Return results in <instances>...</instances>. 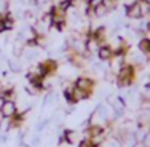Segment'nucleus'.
I'll return each mask as SVG.
<instances>
[{
  "instance_id": "f257e3e1",
  "label": "nucleus",
  "mask_w": 150,
  "mask_h": 147,
  "mask_svg": "<svg viewBox=\"0 0 150 147\" xmlns=\"http://www.w3.org/2000/svg\"><path fill=\"white\" fill-rule=\"evenodd\" d=\"M115 78H117V85H118L120 88H129L136 80V67L133 64L126 62L118 70V74L115 75Z\"/></svg>"
},
{
  "instance_id": "f03ea898",
  "label": "nucleus",
  "mask_w": 150,
  "mask_h": 147,
  "mask_svg": "<svg viewBox=\"0 0 150 147\" xmlns=\"http://www.w3.org/2000/svg\"><path fill=\"white\" fill-rule=\"evenodd\" d=\"M107 101H109L107 104H110V107H112L113 112H115V117H121L125 114V109H126V101H125L121 96H110Z\"/></svg>"
},
{
  "instance_id": "7ed1b4c3",
  "label": "nucleus",
  "mask_w": 150,
  "mask_h": 147,
  "mask_svg": "<svg viewBox=\"0 0 150 147\" xmlns=\"http://www.w3.org/2000/svg\"><path fill=\"white\" fill-rule=\"evenodd\" d=\"M2 101V99H0ZM18 114V106L15 101H2L0 102V115L6 118H13Z\"/></svg>"
},
{
  "instance_id": "20e7f679",
  "label": "nucleus",
  "mask_w": 150,
  "mask_h": 147,
  "mask_svg": "<svg viewBox=\"0 0 150 147\" xmlns=\"http://www.w3.org/2000/svg\"><path fill=\"white\" fill-rule=\"evenodd\" d=\"M74 85H75L77 88L85 89V91H88V93H91V94H93L94 87H96V82L93 80L91 77H78L77 80L74 82Z\"/></svg>"
},
{
  "instance_id": "39448f33",
  "label": "nucleus",
  "mask_w": 150,
  "mask_h": 147,
  "mask_svg": "<svg viewBox=\"0 0 150 147\" xmlns=\"http://www.w3.org/2000/svg\"><path fill=\"white\" fill-rule=\"evenodd\" d=\"M98 59L99 61H104V62H109L110 59L113 58V50H112V46H110L109 43H102L101 45V48H99V51H98Z\"/></svg>"
},
{
  "instance_id": "423d86ee",
  "label": "nucleus",
  "mask_w": 150,
  "mask_h": 147,
  "mask_svg": "<svg viewBox=\"0 0 150 147\" xmlns=\"http://www.w3.org/2000/svg\"><path fill=\"white\" fill-rule=\"evenodd\" d=\"M125 15H126V18H129V19H134V21H139V19H142L141 8H139V2L133 3V5H128V6H125Z\"/></svg>"
},
{
  "instance_id": "0eeeda50",
  "label": "nucleus",
  "mask_w": 150,
  "mask_h": 147,
  "mask_svg": "<svg viewBox=\"0 0 150 147\" xmlns=\"http://www.w3.org/2000/svg\"><path fill=\"white\" fill-rule=\"evenodd\" d=\"M40 64H42V67H43V72H45L46 77H51L59 67L54 59H46V61H43V62H40Z\"/></svg>"
},
{
  "instance_id": "6e6552de",
  "label": "nucleus",
  "mask_w": 150,
  "mask_h": 147,
  "mask_svg": "<svg viewBox=\"0 0 150 147\" xmlns=\"http://www.w3.org/2000/svg\"><path fill=\"white\" fill-rule=\"evenodd\" d=\"M137 50L141 53H144V55H147L150 56V38L145 35V37H142V38H139V42H137Z\"/></svg>"
},
{
  "instance_id": "1a4fd4ad",
  "label": "nucleus",
  "mask_w": 150,
  "mask_h": 147,
  "mask_svg": "<svg viewBox=\"0 0 150 147\" xmlns=\"http://www.w3.org/2000/svg\"><path fill=\"white\" fill-rule=\"evenodd\" d=\"M0 99H2V101H15L16 93H15V89H13V87L3 88L2 91H0Z\"/></svg>"
},
{
  "instance_id": "9d476101",
  "label": "nucleus",
  "mask_w": 150,
  "mask_h": 147,
  "mask_svg": "<svg viewBox=\"0 0 150 147\" xmlns=\"http://www.w3.org/2000/svg\"><path fill=\"white\" fill-rule=\"evenodd\" d=\"M90 96H91V93L85 91V89H80L74 85V101H75V104L80 102V101H85V99H88Z\"/></svg>"
},
{
  "instance_id": "9b49d317",
  "label": "nucleus",
  "mask_w": 150,
  "mask_h": 147,
  "mask_svg": "<svg viewBox=\"0 0 150 147\" xmlns=\"http://www.w3.org/2000/svg\"><path fill=\"white\" fill-rule=\"evenodd\" d=\"M104 147H123V142H121L120 138L117 136H107V139L104 141Z\"/></svg>"
},
{
  "instance_id": "f8f14e48",
  "label": "nucleus",
  "mask_w": 150,
  "mask_h": 147,
  "mask_svg": "<svg viewBox=\"0 0 150 147\" xmlns=\"http://www.w3.org/2000/svg\"><path fill=\"white\" fill-rule=\"evenodd\" d=\"M137 2H139L142 18H149L150 16V0H137Z\"/></svg>"
},
{
  "instance_id": "ddd939ff",
  "label": "nucleus",
  "mask_w": 150,
  "mask_h": 147,
  "mask_svg": "<svg viewBox=\"0 0 150 147\" xmlns=\"http://www.w3.org/2000/svg\"><path fill=\"white\" fill-rule=\"evenodd\" d=\"M8 67L11 72H19L21 70V62L18 59H10L8 61Z\"/></svg>"
},
{
  "instance_id": "4468645a",
  "label": "nucleus",
  "mask_w": 150,
  "mask_h": 147,
  "mask_svg": "<svg viewBox=\"0 0 150 147\" xmlns=\"http://www.w3.org/2000/svg\"><path fill=\"white\" fill-rule=\"evenodd\" d=\"M102 5H104L109 11H112V10L117 8V0H104V2H102Z\"/></svg>"
},
{
  "instance_id": "2eb2a0df",
  "label": "nucleus",
  "mask_w": 150,
  "mask_h": 147,
  "mask_svg": "<svg viewBox=\"0 0 150 147\" xmlns=\"http://www.w3.org/2000/svg\"><path fill=\"white\" fill-rule=\"evenodd\" d=\"M8 0H0V16H3L5 13H8Z\"/></svg>"
},
{
  "instance_id": "dca6fc26",
  "label": "nucleus",
  "mask_w": 150,
  "mask_h": 147,
  "mask_svg": "<svg viewBox=\"0 0 150 147\" xmlns=\"http://www.w3.org/2000/svg\"><path fill=\"white\" fill-rule=\"evenodd\" d=\"M102 2H104V0H90V2H88V6H90V10L93 11V10H96L98 6H101Z\"/></svg>"
},
{
  "instance_id": "f3484780",
  "label": "nucleus",
  "mask_w": 150,
  "mask_h": 147,
  "mask_svg": "<svg viewBox=\"0 0 150 147\" xmlns=\"http://www.w3.org/2000/svg\"><path fill=\"white\" fill-rule=\"evenodd\" d=\"M141 144H142V146H144V147H150V131L147 133V134H145V138H144V141H142V142H141Z\"/></svg>"
},
{
  "instance_id": "a211bd4d",
  "label": "nucleus",
  "mask_w": 150,
  "mask_h": 147,
  "mask_svg": "<svg viewBox=\"0 0 150 147\" xmlns=\"http://www.w3.org/2000/svg\"><path fill=\"white\" fill-rule=\"evenodd\" d=\"M5 32V27H3V23H2V16H0V34Z\"/></svg>"
}]
</instances>
